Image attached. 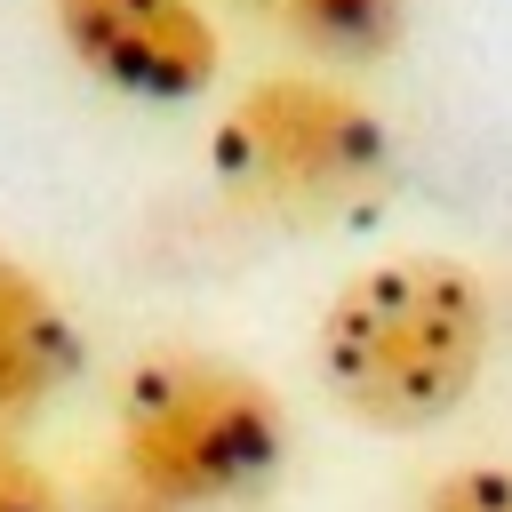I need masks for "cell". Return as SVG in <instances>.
I'll return each instance as SVG.
<instances>
[{
	"label": "cell",
	"mask_w": 512,
	"mask_h": 512,
	"mask_svg": "<svg viewBox=\"0 0 512 512\" xmlns=\"http://www.w3.org/2000/svg\"><path fill=\"white\" fill-rule=\"evenodd\" d=\"M48 24L88 80L136 104H192L224 64L200 0H48Z\"/></svg>",
	"instance_id": "obj_4"
},
{
	"label": "cell",
	"mask_w": 512,
	"mask_h": 512,
	"mask_svg": "<svg viewBox=\"0 0 512 512\" xmlns=\"http://www.w3.org/2000/svg\"><path fill=\"white\" fill-rule=\"evenodd\" d=\"M0 512H72V496L56 488V472L32 464L8 432H0Z\"/></svg>",
	"instance_id": "obj_8"
},
{
	"label": "cell",
	"mask_w": 512,
	"mask_h": 512,
	"mask_svg": "<svg viewBox=\"0 0 512 512\" xmlns=\"http://www.w3.org/2000/svg\"><path fill=\"white\" fill-rule=\"evenodd\" d=\"M80 328L72 312L0 248V432L32 424L72 376H80Z\"/></svg>",
	"instance_id": "obj_5"
},
{
	"label": "cell",
	"mask_w": 512,
	"mask_h": 512,
	"mask_svg": "<svg viewBox=\"0 0 512 512\" xmlns=\"http://www.w3.org/2000/svg\"><path fill=\"white\" fill-rule=\"evenodd\" d=\"M112 464L176 512L256 504L288 464V408L224 352H144L112 392Z\"/></svg>",
	"instance_id": "obj_2"
},
{
	"label": "cell",
	"mask_w": 512,
	"mask_h": 512,
	"mask_svg": "<svg viewBox=\"0 0 512 512\" xmlns=\"http://www.w3.org/2000/svg\"><path fill=\"white\" fill-rule=\"evenodd\" d=\"M240 8H272V16H280V0H240Z\"/></svg>",
	"instance_id": "obj_10"
},
{
	"label": "cell",
	"mask_w": 512,
	"mask_h": 512,
	"mask_svg": "<svg viewBox=\"0 0 512 512\" xmlns=\"http://www.w3.org/2000/svg\"><path fill=\"white\" fill-rule=\"evenodd\" d=\"M416 512H512V464H456L416 496Z\"/></svg>",
	"instance_id": "obj_7"
},
{
	"label": "cell",
	"mask_w": 512,
	"mask_h": 512,
	"mask_svg": "<svg viewBox=\"0 0 512 512\" xmlns=\"http://www.w3.org/2000/svg\"><path fill=\"white\" fill-rule=\"evenodd\" d=\"M280 24L336 64H376L408 32V0H280Z\"/></svg>",
	"instance_id": "obj_6"
},
{
	"label": "cell",
	"mask_w": 512,
	"mask_h": 512,
	"mask_svg": "<svg viewBox=\"0 0 512 512\" xmlns=\"http://www.w3.org/2000/svg\"><path fill=\"white\" fill-rule=\"evenodd\" d=\"M208 168L240 216L280 224V232H320L384 200L392 136L360 96L304 80V72H272L240 88V104L216 120Z\"/></svg>",
	"instance_id": "obj_3"
},
{
	"label": "cell",
	"mask_w": 512,
	"mask_h": 512,
	"mask_svg": "<svg viewBox=\"0 0 512 512\" xmlns=\"http://www.w3.org/2000/svg\"><path fill=\"white\" fill-rule=\"evenodd\" d=\"M72 512H176V504H160L152 488H136V480L112 464V472H96V480L72 496Z\"/></svg>",
	"instance_id": "obj_9"
},
{
	"label": "cell",
	"mask_w": 512,
	"mask_h": 512,
	"mask_svg": "<svg viewBox=\"0 0 512 512\" xmlns=\"http://www.w3.org/2000/svg\"><path fill=\"white\" fill-rule=\"evenodd\" d=\"M488 288L472 264L408 248L352 272L312 336L328 400L368 432H424L456 416L488 368Z\"/></svg>",
	"instance_id": "obj_1"
}]
</instances>
